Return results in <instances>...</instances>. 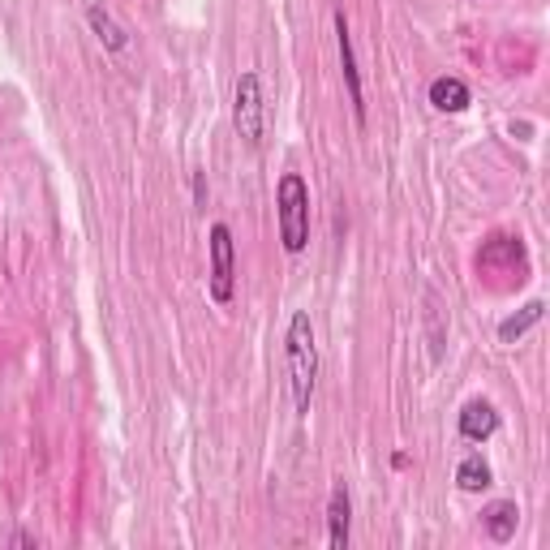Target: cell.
Segmentation results:
<instances>
[{"mask_svg":"<svg viewBox=\"0 0 550 550\" xmlns=\"http://www.w3.org/2000/svg\"><path fill=\"white\" fill-rule=\"evenodd\" d=\"M284 366H288V392H293V409L310 413V396L318 383V340L310 310H297L288 318V336H284Z\"/></svg>","mask_w":550,"mask_h":550,"instance_id":"1","label":"cell"},{"mask_svg":"<svg viewBox=\"0 0 550 550\" xmlns=\"http://www.w3.org/2000/svg\"><path fill=\"white\" fill-rule=\"evenodd\" d=\"M275 220H280V241L288 254H301L310 241V185L297 172H284L275 185Z\"/></svg>","mask_w":550,"mask_h":550,"instance_id":"2","label":"cell"},{"mask_svg":"<svg viewBox=\"0 0 550 550\" xmlns=\"http://www.w3.org/2000/svg\"><path fill=\"white\" fill-rule=\"evenodd\" d=\"M233 125H237V138L245 142V147H263V134H267V95H263V78H258L254 69L237 78Z\"/></svg>","mask_w":550,"mask_h":550,"instance_id":"3","label":"cell"},{"mask_svg":"<svg viewBox=\"0 0 550 550\" xmlns=\"http://www.w3.org/2000/svg\"><path fill=\"white\" fill-rule=\"evenodd\" d=\"M207 250H211V297L220 301V306H228V301H233V288H237V245H233V228H228V224H211Z\"/></svg>","mask_w":550,"mask_h":550,"instance_id":"4","label":"cell"},{"mask_svg":"<svg viewBox=\"0 0 550 550\" xmlns=\"http://www.w3.org/2000/svg\"><path fill=\"white\" fill-rule=\"evenodd\" d=\"M336 43H340V69H344V86H349V104L357 125H366V95H361V74H357V52H353V35L344 13H336Z\"/></svg>","mask_w":550,"mask_h":550,"instance_id":"5","label":"cell"},{"mask_svg":"<svg viewBox=\"0 0 550 550\" xmlns=\"http://www.w3.org/2000/svg\"><path fill=\"white\" fill-rule=\"evenodd\" d=\"M349 525H353V499H349V486L336 482L327 499V546L331 550L349 546Z\"/></svg>","mask_w":550,"mask_h":550,"instance_id":"6","label":"cell"},{"mask_svg":"<svg viewBox=\"0 0 550 550\" xmlns=\"http://www.w3.org/2000/svg\"><path fill=\"white\" fill-rule=\"evenodd\" d=\"M86 22H91V31H95V39L104 43V52H112V56H125V48H129V35H125V26L112 18V9L104 5V0H91L86 5Z\"/></svg>","mask_w":550,"mask_h":550,"instance_id":"7","label":"cell"},{"mask_svg":"<svg viewBox=\"0 0 550 550\" xmlns=\"http://www.w3.org/2000/svg\"><path fill=\"white\" fill-rule=\"evenodd\" d=\"M495 430H499V413L490 409L486 400H469L465 409H460V434H465V439L482 443V439H490Z\"/></svg>","mask_w":550,"mask_h":550,"instance_id":"8","label":"cell"},{"mask_svg":"<svg viewBox=\"0 0 550 550\" xmlns=\"http://www.w3.org/2000/svg\"><path fill=\"white\" fill-rule=\"evenodd\" d=\"M430 104L439 112H465L469 108V86L460 78H434L430 82Z\"/></svg>","mask_w":550,"mask_h":550,"instance_id":"9","label":"cell"},{"mask_svg":"<svg viewBox=\"0 0 550 550\" xmlns=\"http://www.w3.org/2000/svg\"><path fill=\"white\" fill-rule=\"evenodd\" d=\"M516 520H520V512H516V503H490V508L482 512V525H486V533L495 542H512L516 538Z\"/></svg>","mask_w":550,"mask_h":550,"instance_id":"10","label":"cell"},{"mask_svg":"<svg viewBox=\"0 0 550 550\" xmlns=\"http://www.w3.org/2000/svg\"><path fill=\"white\" fill-rule=\"evenodd\" d=\"M542 301H529V306L525 310H520V314H512V318H503V323H499V340L503 344H516L520 336H525V331L533 327V323H538V318H542Z\"/></svg>","mask_w":550,"mask_h":550,"instance_id":"11","label":"cell"},{"mask_svg":"<svg viewBox=\"0 0 550 550\" xmlns=\"http://www.w3.org/2000/svg\"><path fill=\"white\" fill-rule=\"evenodd\" d=\"M456 486L469 490V495L486 490L490 486V465H486L482 456H465V460H460V469H456Z\"/></svg>","mask_w":550,"mask_h":550,"instance_id":"12","label":"cell"},{"mask_svg":"<svg viewBox=\"0 0 550 550\" xmlns=\"http://www.w3.org/2000/svg\"><path fill=\"white\" fill-rule=\"evenodd\" d=\"M194 198H198V207H202V202H207V185H202V172L194 177Z\"/></svg>","mask_w":550,"mask_h":550,"instance_id":"13","label":"cell"}]
</instances>
